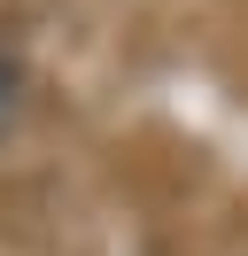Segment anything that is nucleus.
Instances as JSON below:
<instances>
[{"mask_svg":"<svg viewBox=\"0 0 248 256\" xmlns=\"http://www.w3.org/2000/svg\"><path fill=\"white\" fill-rule=\"evenodd\" d=\"M16 101H24V70H16V47L0 39V132L16 124Z\"/></svg>","mask_w":248,"mask_h":256,"instance_id":"1","label":"nucleus"}]
</instances>
